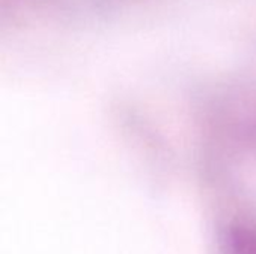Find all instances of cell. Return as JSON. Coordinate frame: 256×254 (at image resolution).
I'll list each match as a JSON object with an SVG mask.
<instances>
[{"instance_id":"obj_1","label":"cell","mask_w":256,"mask_h":254,"mask_svg":"<svg viewBox=\"0 0 256 254\" xmlns=\"http://www.w3.org/2000/svg\"><path fill=\"white\" fill-rule=\"evenodd\" d=\"M225 254H256V229L248 225H234L225 234Z\"/></svg>"}]
</instances>
